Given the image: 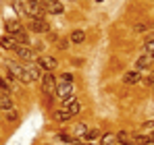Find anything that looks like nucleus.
Segmentation results:
<instances>
[{
  "mask_svg": "<svg viewBox=\"0 0 154 145\" xmlns=\"http://www.w3.org/2000/svg\"><path fill=\"white\" fill-rule=\"evenodd\" d=\"M8 71L15 77H19L23 83H33L42 77L38 64H17V62H8Z\"/></svg>",
  "mask_w": 154,
  "mask_h": 145,
  "instance_id": "obj_1",
  "label": "nucleus"
},
{
  "mask_svg": "<svg viewBox=\"0 0 154 145\" xmlns=\"http://www.w3.org/2000/svg\"><path fill=\"white\" fill-rule=\"evenodd\" d=\"M6 31L11 33V37H13L17 44H21V46H27V42H29V35H27V31L23 29V25L19 23V21H15V19H8V21H6Z\"/></svg>",
  "mask_w": 154,
  "mask_h": 145,
  "instance_id": "obj_2",
  "label": "nucleus"
},
{
  "mask_svg": "<svg viewBox=\"0 0 154 145\" xmlns=\"http://www.w3.org/2000/svg\"><path fill=\"white\" fill-rule=\"evenodd\" d=\"M42 89H44V93L48 97H50L52 93H56V79H54L52 72H46V75L42 77Z\"/></svg>",
  "mask_w": 154,
  "mask_h": 145,
  "instance_id": "obj_3",
  "label": "nucleus"
},
{
  "mask_svg": "<svg viewBox=\"0 0 154 145\" xmlns=\"http://www.w3.org/2000/svg\"><path fill=\"white\" fill-rule=\"evenodd\" d=\"M42 8H44V13H50V15H60L65 10V6H63L60 0H44Z\"/></svg>",
  "mask_w": 154,
  "mask_h": 145,
  "instance_id": "obj_4",
  "label": "nucleus"
},
{
  "mask_svg": "<svg viewBox=\"0 0 154 145\" xmlns=\"http://www.w3.org/2000/svg\"><path fill=\"white\" fill-rule=\"evenodd\" d=\"M56 96L60 97V99L73 96V83H69V81H58V83H56Z\"/></svg>",
  "mask_w": 154,
  "mask_h": 145,
  "instance_id": "obj_5",
  "label": "nucleus"
},
{
  "mask_svg": "<svg viewBox=\"0 0 154 145\" xmlns=\"http://www.w3.org/2000/svg\"><path fill=\"white\" fill-rule=\"evenodd\" d=\"M29 19V17H27ZM29 29L31 31H35V33H46V31H50V27H48V23L44 21V19H29Z\"/></svg>",
  "mask_w": 154,
  "mask_h": 145,
  "instance_id": "obj_6",
  "label": "nucleus"
},
{
  "mask_svg": "<svg viewBox=\"0 0 154 145\" xmlns=\"http://www.w3.org/2000/svg\"><path fill=\"white\" fill-rule=\"evenodd\" d=\"M15 52H17V56H19L21 60H27V62L33 60V50L29 48V46H21V44H19V46L15 48Z\"/></svg>",
  "mask_w": 154,
  "mask_h": 145,
  "instance_id": "obj_7",
  "label": "nucleus"
},
{
  "mask_svg": "<svg viewBox=\"0 0 154 145\" xmlns=\"http://www.w3.org/2000/svg\"><path fill=\"white\" fill-rule=\"evenodd\" d=\"M38 67H40V69H46V71L50 72L52 69H56V60H54L52 56H42V58L38 60Z\"/></svg>",
  "mask_w": 154,
  "mask_h": 145,
  "instance_id": "obj_8",
  "label": "nucleus"
},
{
  "mask_svg": "<svg viewBox=\"0 0 154 145\" xmlns=\"http://www.w3.org/2000/svg\"><path fill=\"white\" fill-rule=\"evenodd\" d=\"M140 79H142V75L137 71H129V72H125V77H123V83H125V85H135V83H140Z\"/></svg>",
  "mask_w": 154,
  "mask_h": 145,
  "instance_id": "obj_9",
  "label": "nucleus"
},
{
  "mask_svg": "<svg viewBox=\"0 0 154 145\" xmlns=\"http://www.w3.org/2000/svg\"><path fill=\"white\" fill-rule=\"evenodd\" d=\"M0 46H2L4 50H15L19 44H17V42H15L11 35H2V37H0Z\"/></svg>",
  "mask_w": 154,
  "mask_h": 145,
  "instance_id": "obj_10",
  "label": "nucleus"
},
{
  "mask_svg": "<svg viewBox=\"0 0 154 145\" xmlns=\"http://www.w3.org/2000/svg\"><path fill=\"white\" fill-rule=\"evenodd\" d=\"M63 110H67L71 116H75L79 114V110H81V104H79V99H73L71 104H67V106H63Z\"/></svg>",
  "mask_w": 154,
  "mask_h": 145,
  "instance_id": "obj_11",
  "label": "nucleus"
},
{
  "mask_svg": "<svg viewBox=\"0 0 154 145\" xmlns=\"http://www.w3.org/2000/svg\"><path fill=\"white\" fill-rule=\"evenodd\" d=\"M98 137H100V131H96V129H88V133L83 135V139H85V141H90V143H92V141H96Z\"/></svg>",
  "mask_w": 154,
  "mask_h": 145,
  "instance_id": "obj_12",
  "label": "nucleus"
},
{
  "mask_svg": "<svg viewBox=\"0 0 154 145\" xmlns=\"http://www.w3.org/2000/svg\"><path fill=\"white\" fill-rule=\"evenodd\" d=\"M71 118V114L67 112V110H58V112H54V120H58V122H67Z\"/></svg>",
  "mask_w": 154,
  "mask_h": 145,
  "instance_id": "obj_13",
  "label": "nucleus"
},
{
  "mask_svg": "<svg viewBox=\"0 0 154 145\" xmlns=\"http://www.w3.org/2000/svg\"><path fill=\"white\" fill-rule=\"evenodd\" d=\"M83 40H85V33H83L81 29H77V31L71 33V42H73V44H81Z\"/></svg>",
  "mask_w": 154,
  "mask_h": 145,
  "instance_id": "obj_14",
  "label": "nucleus"
},
{
  "mask_svg": "<svg viewBox=\"0 0 154 145\" xmlns=\"http://www.w3.org/2000/svg\"><path fill=\"white\" fill-rule=\"evenodd\" d=\"M0 108H4V110H13V102H11V97H8V96H0Z\"/></svg>",
  "mask_w": 154,
  "mask_h": 145,
  "instance_id": "obj_15",
  "label": "nucleus"
},
{
  "mask_svg": "<svg viewBox=\"0 0 154 145\" xmlns=\"http://www.w3.org/2000/svg\"><path fill=\"white\" fill-rule=\"evenodd\" d=\"M117 141H119V143H131V135H129L127 131H121V133L117 135Z\"/></svg>",
  "mask_w": 154,
  "mask_h": 145,
  "instance_id": "obj_16",
  "label": "nucleus"
},
{
  "mask_svg": "<svg viewBox=\"0 0 154 145\" xmlns=\"http://www.w3.org/2000/svg\"><path fill=\"white\" fill-rule=\"evenodd\" d=\"M148 64H150V58L148 56H140L137 62H135V69H146Z\"/></svg>",
  "mask_w": 154,
  "mask_h": 145,
  "instance_id": "obj_17",
  "label": "nucleus"
},
{
  "mask_svg": "<svg viewBox=\"0 0 154 145\" xmlns=\"http://www.w3.org/2000/svg\"><path fill=\"white\" fill-rule=\"evenodd\" d=\"M13 6H15V10H17L19 15H27V8L19 2V0H15V2H13Z\"/></svg>",
  "mask_w": 154,
  "mask_h": 145,
  "instance_id": "obj_18",
  "label": "nucleus"
},
{
  "mask_svg": "<svg viewBox=\"0 0 154 145\" xmlns=\"http://www.w3.org/2000/svg\"><path fill=\"white\" fill-rule=\"evenodd\" d=\"M75 133H77V135H81V137H83V135L88 133V126H85L83 122H79V124L75 126Z\"/></svg>",
  "mask_w": 154,
  "mask_h": 145,
  "instance_id": "obj_19",
  "label": "nucleus"
},
{
  "mask_svg": "<svg viewBox=\"0 0 154 145\" xmlns=\"http://www.w3.org/2000/svg\"><path fill=\"white\" fill-rule=\"evenodd\" d=\"M102 143H104V145H112V143H115V135L106 133V135L102 137Z\"/></svg>",
  "mask_w": 154,
  "mask_h": 145,
  "instance_id": "obj_20",
  "label": "nucleus"
},
{
  "mask_svg": "<svg viewBox=\"0 0 154 145\" xmlns=\"http://www.w3.org/2000/svg\"><path fill=\"white\" fill-rule=\"evenodd\" d=\"M144 50H146V52H152V54H154V40H148V42L144 44Z\"/></svg>",
  "mask_w": 154,
  "mask_h": 145,
  "instance_id": "obj_21",
  "label": "nucleus"
},
{
  "mask_svg": "<svg viewBox=\"0 0 154 145\" xmlns=\"http://www.w3.org/2000/svg\"><path fill=\"white\" fill-rule=\"evenodd\" d=\"M148 29H150L148 23H137L135 25V31H137V33H140V31H148Z\"/></svg>",
  "mask_w": 154,
  "mask_h": 145,
  "instance_id": "obj_22",
  "label": "nucleus"
},
{
  "mask_svg": "<svg viewBox=\"0 0 154 145\" xmlns=\"http://www.w3.org/2000/svg\"><path fill=\"white\" fill-rule=\"evenodd\" d=\"M60 81H69V83H73V77H71L69 72H65V75H60Z\"/></svg>",
  "mask_w": 154,
  "mask_h": 145,
  "instance_id": "obj_23",
  "label": "nucleus"
},
{
  "mask_svg": "<svg viewBox=\"0 0 154 145\" xmlns=\"http://www.w3.org/2000/svg\"><path fill=\"white\" fill-rule=\"evenodd\" d=\"M6 118H8V120H17V112H15V110H8Z\"/></svg>",
  "mask_w": 154,
  "mask_h": 145,
  "instance_id": "obj_24",
  "label": "nucleus"
},
{
  "mask_svg": "<svg viewBox=\"0 0 154 145\" xmlns=\"http://www.w3.org/2000/svg\"><path fill=\"white\" fill-rule=\"evenodd\" d=\"M0 89H2V91H8V83H6L2 77H0Z\"/></svg>",
  "mask_w": 154,
  "mask_h": 145,
  "instance_id": "obj_25",
  "label": "nucleus"
},
{
  "mask_svg": "<svg viewBox=\"0 0 154 145\" xmlns=\"http://www.w3.org/2000/svg\"><path fill=\"white\" fill-rule=\"evenodd\" d=\"M144 83H146V85H154V72L150 75V77H146V79H144Z\"/></svg>",
  "mask_w": 154,
  "mask_h": 145,
  "instance_id": "obj_26",
  "label": "nucleus"
},
{
  "mask_svg": "<svg viewBox=\"0 0 154 145\" xmlns=\"http://www.w3.org/2000/svg\"><path fill=\"white\" fill-rule=\"evenodd\" d=\"M60 139H63V141H73V139H71V135H69V133H60Z\"/></svg>",
  "mask_w": 154,
  "mask_h": 145,
  "instance_id": "obj_27",
  "label": "nucleus"
},
{
  "mask_svg": "<svg viewBox=\"0 0 154 145\" xmlns=\"http://www.w3.org/2000/svg\"><path fill=\"white\" fill-rule=\"evenodd\" d=\"M27 2H31V4H42L44 0H27Z\"/></svg>",
  "mask_w": 154,
  "mask_h": 145,
  "instance_id": "obj_28",
  "label": "nucleus"
},
{
  "mask_svg": "<svg viewBox=\"0 0 154 145\" xmlns=\"http://www.w3.org/2000/svg\"><path fill=\"white\" fill-rule=\"evenodd\" d=\"M144 145H154V139H148V141H146Z\"/></svg>",
  "mask_w": 154,
  "mask_h": 145,
  "instance_id": "obj_29",
  "label": "nucleus"
},
{
  "mask_svg": "<svg viewBox=\"0 0 154 145\" xmlns=\"http://www.w3.org/2000/svg\"><path fill=\"white\" fill-rule=\"evenodd\" d=\"M148 139H154V131H152V133H150V135H148Z\"/></svg>",
  "mask_w": 154,
  "mask_h": 145,
  "instance_id": "obj_30",
  "label": "nucleus"
},
{
  "mask_svg": "<svg viewBox=\"0 0 154 145\" xmlns=\"http://www.w3.org/2000/svg\"><path fill=\"white\" fill-rule=\"evenodd\" d=\"M71 145H81V143H79V141H71Z\"/></svg>",
  "mask_w": 154,
  "mask_h": 145,
  "instance_id": "obj_31",
  "label": "nucleus"
},
{
  "mask_svg": "<svg viewBox=\"0 0 154 145\" xmlns=\"http://www.w3.org/2000/svg\"><path fill=\"white\" fill-rule=\"evenodd\" d=\"M88 145H96V143H88Z\"/></svg>",
  "mask_w": 154,
  "mask_h": 145,
  "instance_id": "obj_32",
  "label": "nucleus"
},
{
  "mask_svg": "<svg viewBox=\"0 0 154 145\" xmlns=\"http://www.w3.org/2000/svg\"><path fill=\"white\" fill-rule=\"evenodd\" d=\"M152 56H154V54H152Z\"/></svg>",
  "mask_w": 154,
  "mask_h": 145,
  "instance_id": "obj_33",
  "label": "nucleus"
}]
</instances>
